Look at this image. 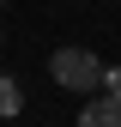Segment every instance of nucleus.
<instances>
[{
    "mask_svg": "<svg viewBox=\"0 0 121 127\" xmlns=\"http://www.w3.org/2000/svg\"><path fill=\"white\" fill-rule=\"evenodd\" d=\"M103 91H109V97H121V67H103Z\"/></svg>",
    "mask_w": 121,
    "mask_h": 127,
    "instance_id": "nucleus-4",
    "label": "nucleus"
},
{
    "mask_svg": "<svg viewBox=\"0 0 121 127\" xmlns=\"http://www.w3.org/2000/svg\"><path fill=\"white\" fill-rule=\"evenodd\" d=\"M0 12H6V0H0Z\"/></svg>",
    "mask_w": 121,
    "mask_h": 127,
    "instance_id": "nucleus-5",
    "label": "nucleus"
},
{
    "mask_svg": "<svg viewBox=\"0 0 121 127\" xmlns=\"http://www.w3.org/2000/svg\"><path fill=\"white\" fill-rule=\"evenodd\" d=\"M49 73H55L60 91H103V61L91 55V49H79V42L55 49L49 55Z\"/></svg>",
    "mask_w": 121,
    "mask_h": 127,
    "instance_id": "nucleus-1",
    "label": "nucleus"
},
{
    "mask_svg": "<svg viewBox=\"0 0 121 127\" xmlns=\"http://www.w3.org/2000/svg\"><path fill=\"white\" fill-rule=\"evenodd\" d=\"M0 115H24V91H18V79H6V73H0Z\"/></svg>",
    "mask_w": 121,
    "mask_h": 127,
    "instance_id": "nucleus-3",
    "label": "nucleus"
},
{
    "mask_svg": "<svg viewBox=\"0 0 121 127\" xmlns=\"http://www.w3.org/2000/svg\"><path fill=\"white\" fill-rule=\"evenodd\" d=\"M79 127H121V97H91L85 109H79Z\"/></svg>",
    "mask_w": 121,
    "mask_h": 127,
    "instance_id": "nucleus-2",
    "label": "nucleus"
}]
</instances>
